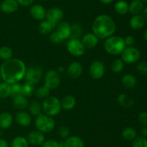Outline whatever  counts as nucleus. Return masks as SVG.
Listing matches in <instances>:
<instances>
[{"label": "nucleus", "instance_id": "obj_1", "mask_svg": "<svg viewBox=\"0 0 147 147\" xmlns=\"http://www.w3.org/2000/svg\"><path fill=\"white\" fill-rule=\"evenodd\" d=\"M27 67L24 62L18 59L5 61L0 66V73L3 81L9 84L18 83L24 77Z\"/></svg>", "mask_w": 147, "mask_h": 147}, {"label": "nucleus", "instance_id": "obj_2", "mask_svg": "<svg viewBox=\"0 0 147 147\" xmlns=\"http://www.w3.org/2000/svg\"><path fill=\"white\" fill-rule=\"evenodd\" d=\"M116 23L113 18L105 14L98 16L92 24L93 33H94L98 39H106L113 35L116 31Z\"/></svg>", "mask_w": 147, "mask_h": 147}, {"label": "nucleus", "instance_id": "obj_3", "mask_svg": "<svg viewBox=\"0 0 147 147\" xmlns=\"http://www.w3.org/2000/svg\"><path fill=\"white\" fill-rule=\"evenodd\" d=\"M103 47L105 50L109 54L117 56L122 53L126 46L123 37L111 35L106 38V40L103 43Z\"/></svg>", "mask_w": 147, "mask_h": 147}, {"label": "nucleus", "instance_id": "obj_4", "mask_svg": "<svg viewBox=\"0 0 147 147\" xmlns=\"http://www.w3.org/2000/svg\"><path fill=\"white\" fill-rule=\"evenodd\" d=\"M42 106L44 113L50 117L58 115L62 109L60 101L55 96H49L45 98Z\"/></svg>", "mask_w": 147, "mask_h": 147}, {"label": "nucleus", "instance_id": "obj_5", "mask_svg": "<svg viewBox=\"0 0 147 147\" xmlns=\"http://www.w3.org/2000/svg\"><path fill=\"white\" fill-rule=\"evenodd\" d=\"M35 126L37 131H41L42 133H49L53 131L55 125L54 119L52 117L46 115V114H40L36 116L34 120Z\"/></svg>", "mask_w": 147, "mask_h": 147}, {"label": "nucleus", "instance_id": "obj_6", "mask_svg": "<svg viewBox=\"0 0 147 147\" xmlns=\"http://www.w3.org/2000/svg\"><path fill=\"white\" fill-rule=\"evenodd\" d=\"M121 54L122 61L127 64L136 63L141 58L140 50L134 46L126 47Z\"/></svg>", "mask_w": 147, "mask_h": 147}, {"label": "nucleus", "instance_id": "obj_7", "mask_svg": "<svg viewBox=\"0 0 147 147\" xmlns=\"http://www.w3.org/2000/svg\"><path fill=\"white\" fill-rule=\"evenodd\" d=\"M42 74L43 70L42 67L39 66H32L27 69L24 78L26 82L36 84L40 82L42 77Z\"/></svg>", "mask_w": 147, "mask_h": 147}, {"label": "nucleus", "instance_id": "obj_8", "mask_svg": "<svg viewBox=\"0 0 147 147\" xmlns=\"http://www.w3.org/2000/svg\"><path fill=\"white\" fill-rule=\"evenodd\" d=\"M61 82V78L58 72L55 70H49L45 76V85L50 89L58 87Z\"/></svg>", "mask_w": 147, "mask_h": 147}, {"label": "nucleus", "instance_id": "obj_9", "mask_svg": "<svg viewBox=\"0 0 147 147\" xmlns=\"http://www.w3.org/2000/svg\"><path fill=\"white\" fill-rule=\"evenodd\" d=\"M67 49L69 53L74 56L80 57L85 53V48L81 41L78 39H70L67 44Z\"/></svg>", "mask_w": 147, "mask_h": 147}, {"label": "nucleus", "instance_id": "obj_10", "mask_svg": "<svg viewBox=\"0 0 147 147\" xmlns=\"http://www.w3.org/2000/svg\"><path fill=\"white\" fill-rule=\"evenodd\" d=\"M63 17H64V12L62 9L59 7H52L46 12V20L53 24H57V23L61 22Z\"/></svg>", "mask_w": 147, "mask_h": 147}, {"label": "nucleus", "instance_id": "obj_11", "mask_svg": "<svg viewBox=\"0 0 147 147\" xmlns=\"http://www.w3.org/2000/svg\"><path fill=\"white\" fill-rule=\"evenodd\" d=\"M89 73L90 76L95 79H99L105 74L104 63L100 61H95L92 62L89 68Z\"/></svg>", "mask_w": 147, "mask_h": 147}, {"label": "nucleus", "instance_id": "obj_12", "mask_svg": "<svg viewBox=\"0 0 147 147\" xmlns=\"http://www.w3.org/2000/svg\"><path fill=\"white\" fill-rule=\"evenodd\" d=\"M46 10L42 5L39 4H32L30 12L32 17L37 20L42 21L46 17Z\"/></svg>", "mask_w": 147, "mask_h": 147}, {"label": "nucleus", "instance_id": "obj_13", "mask_svg": "<svg viewBox=\"0 0 147 147\" xmlns=\"http://www.w3.org/2000/svg\"><path fill=\"white\" fill-rule=\"evenodd\" d=\"M56 32L62 39V40L70 38V35H71V25L67 22H60L57 25Z\"/></svg>", "mask_w": 147, "mask_h": 147}, {"label": "nucleus", "instance_id": "obj_14", "mask_svg": "<svg viewBox=\"0 0 147 147\" xmlns=\"http://www.w3.org/2000/svg\"><path fill=\"white\" fill-rule=\"evenodd\" d=\"M27 141L33 146H40L44 143L45 137L43 133L39 131H32L27 135Z\"/></svg>", "mask_w": 147, "mask_h": 147}, {"label": "nucleus", "instance_id": "obj_15", "mask_svg": "<svg viewBox=\"0 0 147 147\" xmlns=\"http://www.w3.org/2000/svg\"><path fill=\"white\" fill-rule=\"evenodd\" d=\"M19 4L16 0H3L0 4V10L5 14H11L18 10Z\"/></svg>", "mask_w": 147, "mask_h": 147}, {"label": "nucleus", "instance_id": "obj_16", "mask_svg": "<svg viewBox=\"0 0 147 147\" xmlns=\"http://www.w3.org/2000/svg\"><path fill=\"white\" fill-rule=\"evenodd\" d=\"M85 48L90 49L96 47L98 43V38L94 33H87L80 40Z\"/></svg>", "mask_w": 147, "mask_h": 147}, {"label": "nucleus", "instance_id": "obj_17", "mask_svg": "<svg viewBox=\"0 0 147 147\" xmlns=\"http://www.w3.org/2000/svg\"><path fill=\"white\" fill-rule=\"evenodd\" d=\"M67 74L73 79L79 77L83 73V66L78 61L72 62L67 67Z\"/></svg>", "mask_w": 147, "mask_h": 147}, {"label": "nucleus", "instance_id": "obj_18", "mask_svg": "<svg viewBox=\"0 0 147 147\" xmlns=\"http://www.w3.org/2000/svg\"><path fill=\"white\" fill-rule=\"evenodd\" d=\"M15 119L17 123L22 127L29 126L32 122V117L30 114L23 110H20L16 114Z\"/></svg>", "mask_w": 147, "mask_h": 147}, {"label": "nucleus", "instance_id": "obj_19", "mask_svg": "<svg viewBox=\"0 0 147 147\" xmlns=\"http://www.w3.org/2000/svg\"><path fill=\"white\" fill-rule=\"evenodd\" d=\"M145 8L144 3L142 0H133L129 4V12L132 15L141 14Z\"/></svg>", "mask_w": 147, "mask_h": 147}, {"label": "nucleus", "instance_id": "obj_20", "mask_svg": "<svg viewBox=\"0 0 147 147\" xmlns=\"http://www.w3.org/2000/svg\"><path fill=\"white\" fill-rule=\"evenodd\" d=\"M145 20L142 14L133 15L129 21V24L133 30H139L143 28L145 25Z\"/></svg>", "mask_w": 147, "mask_h": 147}, {"label": "nucleus", "instance_id": "obj_21", "mask_svg": "<svg viewBox=\"0 0 147 147\" xmlns=\"http://www.w3.org/2000/svg\"><path fill=\"white\" fill-rule=\"evenodd\" d=\"M13 105H14V108L17 109L23 110L28 107V99H27V97L20 94V95L13 97Z\"/></svg>", "mask_w": 147, "mask_h": 147}, {"label": "nucleus", "instance_id": "obj_22", "mask_svg": "<svg viewBox=\"0 0 147 147\" xmlns=\"http://www.w3.org/2000/svg\"><path fill=\"white\" fill-rule=\"evenodd\" d=\"M13 122V116L10 112H3L0 113V128L7 129Z\"/></svg>", "mask_w": 147, "mask_h": 147}, {"label": "nucleus", "instance_id": "obj_23", "mask_svg": "<svg viewBox=\"0 0 147 147\" xmlns=\"http://www.w3.org/2000/svg\"><path fill=\"white\" fill-rule=\"evenodd\" d=\"M60 103H61V107L63 110H71L76 106V98L73 95H66L63 98Z\"/></svg>", "mask_w": 147, "mask_h": 147}, {"label": "nucleus", "instance_id": "obj_24", "mask_svg": "<svg viewBox=\"0 0 147 147\" xmlns=\"http://www.w3.org/2000/svg\"><path fill=\"white\" fill-rule=\"evenodd\" d=\"M56 27L55 24L44 20L39 24V31L42 35H48L53 31V29Z\"/></svg>", "mask_w": 147, "mask_h": 147}, {"label": "nucleus", "instance_id": "obj_25", "mask_svg": "<svg viewBox=\"0 0 147 147\" xmlns=\"http://www.w3.org/2000/svg\"><path fill=\"white\" fill-rule=\"evenodd\" d=\"M121 82L123 86L129 88V89H132L136 86V84H137V79L134 75L131 74H126L123 76Z\"/></svg>", "mask_w": 147, "mask_h": 147}, {"label": "nucleus", "instance_id": "obj_26", "mask_svg": "<svg viewBox=\"0 0 147 147\" xmlns=\"http://www.w3.org/2000/svg\"><path fill=\"white\" fill-rule=\"evenodd\" d=\"M65 143L66 147H84V142L83 139L77 135L68 137Z\"/></svg>", "mask_w": 147, "mask_h": 147}, {"label": "nucleus", "instance_id": "obj_27", "mask_svg": "<svg viewBox=\"0 0 147 147\" xmlns=\"http://www.w3.org/2000/svg\"><path fill=\"white\" fill-rule=\"evenodd\" d=\"M119 105L124 108H129L134 105V99L126 94H121L117 98Z\"/></svg>", "mask_w": 147, "mask_h": 147}, {"label": "nucleus", "instance_id": "obj_28", "mask_svg": "<svg viewBox=\"0 0 147 147\" xmlns=\"http://www.w3.org/2000/svg\"><path fill=\"white\" fill-rule=\"evenodd\" d=\"M114 10L117 14L123 15L129 12V3L125 0H119L115 4Z\"/></svg>", "mask_w": 147, "mask_h": 147}, {"label": "nucleus", "instance_id": "obj_29", "mask_svg": "<svg viewBox=\"0 0 147 147\" xmlns=\"http://www.w3.org/2000/svg\"><path fill=\"white\" fill-rule=\"evenodd\" d=\"M29 111L30 113L33 116H37L42 113V106L38 101H32L29 105Z\"/></svg>", "mask_w": 147, "mask_h": 147}, {"label": "nucleus", "instance_id": "obj_30", "mask_svg": "<svg viewBox=\"0 0 147 147\" xmlns=\"http://www.w3.org/2000/svg\"><path fill=\"white\" fill-rule=\"evenodd\" d=\"M137 135V132L136 129L132 127H126L122 131V136L124 139L127 141H132Z\"/></svg>", "mask_w": 147, "mask_h": 147}, {"label": "nucleus", "instance_id": "obj_31", "mask_svg": "<svg viewBox=\"0 0 147 147\" xmlns=\"http://www.w3.org/2000/svg\"><path fill=\"white\" fill-rule=\"evenodd\" d=\"M34 84L30 82H26L24 84L22 85V95L24 96L31 97L34 94Z\"/></svg>", "mask_w": 147, "mask_h": 147}, {"label": "nucleus", "instance_id": "obj_32", "mask_svg": "<svg viewBox=\"0 0 147 147\" xmlns=\"http://www.w3.org/2000/svg\"><path fill=\"white\" fill-rule=\"evenodd\" d=\"M11 94V84L3 82L0 83V98L6 99L10 96Z\"/></svg>", "mask_w": 147, "mask_h": 147}, {"label": "nucleus", "instance_id": "obj_33", "mask_svg": "<svg viewBox=\"0 0 147 147\" xmlns=\"http://www.w3.org/2000/svg\"><path fill=\"white\" fill-rule=\"evenodd\" d=\"M13 51L8 46H2L0 48V59L4 61L12 59Z\"/></svg>", "mask_w": 147, "mask_h": 147}, {"label": "nucleus", "instance_id": "obj_34", "mask_svg": "<svg viewBox=\"0 0 147 147\" xmlns=\"http://www.w3.org/2000/svg\"><path fill=\"white\" fill-rule=\"evenodd\" d=\"M27 139L23 136L15 137L11 143V147H28Z\"/></svg>", "mask_w": 147, "mask_h": 147}, {"label": "nucleus", "instance_id": "obj_35", "mask_svg": "<svg viewBox=\"0 0 147 147\" xmlns=\"http://www.w3.org/2000/svg\"><path fill=\"white\" fill-rule=\"evenodd\" d=\"M50 89L48 87H47L45 85L40 86L35 91L36 96L40 99H45L47 97L50 96Z\"/></svg>", "mask_w": 147, "mask_h": 147}, {"label": "nucleus", "instance_id": "obj_36", "mask_svg": "<svg viewBox=\"0 0 147 147\" xmlns=\"http://www.w3.org/2000/svg\"><path fill=\"white\" fill-rule=\"evenodd\" d=\"M124 67V62L122 59H117L113 61L111 64V70L114 73H120L122 71Z\"/></svg>", "mask_w": 147, "mask_h": 147}, {"label": "nucleus", "instance_id": "obj_37", "mask_svg": "<svg viewBox=\"0 0 147 147\" xmlns=\"http://www.w3.org/2000/svg\"><path fill=\"white\" fill-rule=\"evenodd\" d=\"M82 28L80 24H73L71 26V35H70V39H78V37L81 35Z\"/></svg>", "mask_w": 147, "mask_h": 147}, {"label": "nucleus", "instance_id": "obj_38", "mask_svg": "<svg viewBox=\"0 0 147 147\" xmlns=\"http://www.w3.org/2000/svg\"><path fill=\"white\" fill-rule=\"evenodd\" d=\"M132 147H147V139L144 137L136 136L133 140Z\"/></svg>", "mask_w": 147, "mask_h": 147}, {"label": "nucleus", "instance_id": "obj_39", "mask_svg": "<svg viewBox=\"0 0 147 147\" xmlns=\"http://www.w3.org/2000/svg\"><path fill=\"white\" fill-rule=\"evenodd\" d=\"M22 94V85L20 83H15L11 84V94L10 96L12 97Z\"/></svg>", "mask_w": 147, "mask_h": 147}, {"label": "nucleus", "instance_id": "obj_40", "mask_svg": "<svg viewBox=\"0 0 147 147\" xmlns=\"http://www.w3.org/2000/svg\"><path fill=\"white\" fill-rule=\"evenodd\" d=\"M136 71L142 75L147 74V62L140 61L136 65Z\"/></svg>", "mask_w": 147, "mask_h": 147}, {"label": "nucleus", "instance_id": "obj_41", "mask_svg": "<svg viewBox=\"0 0 147 147\" xmlns=\"http://www.w3.org/2000/svg\"><path fill=\"white\" fill-rule=\"evenodd\" d=\"M58 133L59 135L62 138H67L70 135V130L67 127L65 126V125H62L59 128Z\"/></svg>", "mask_w": 147, "mask_h": 147}, {"label": "nucleus", "instance_id": "obj_42", "mask_svg": "<svg viewBox=\"0 0 147 147\" xmlns=\"http://www.w3.org/2000/svg\"><path fill=\"white\" fill-rule=\"evenodd\" d=\"M49 39H50V41L52 42L54 44H59L62 42V39L60 38V37L59 36V35L57 34V32H53L49 36Z\"/></svg>", "mask_w": 147, "mask_h": 147}, {"label": "nucleus", "instance_id": "obj_43", "mask_svg": "<svg viewBox=\"0 0 147 147\" xmlns=\"http://www.w3.org/2000/svg\"><path fill=\"white\" fill-rule=\"evenodd\" d=\"M139 122H140L141 125L143 126H147V112L146 111H143L141 112L138 117Z\"/></svg>", "mask_w": 147, "mask_h": 147}, {"label": "nucleus", "instance_id": "obj_44", "mask_svg": "<svg viewBox=\"0 0 147 147\" xmlns=\"http://www.w3.org/2000/svg\"><path fill=\"white\" fill-rule=\"evenodd\" d=\"M40 147H59V143L55 140H47L44 141Z\"/></svg>", "mask_w": 147, "mask_h": 147}, {"label": "nucleus", "instance_id": "obj_45", "mask_svg": "<svg viewBox=\"0 0 147 147\" xmlns=\"http://www.w3.org/2000/svg\"><path fill=\"white\" fill-rule=\"evenodd\" d=\"M125 44H126V47H129V46H133V45L135 43V38L131 35L126 36L124 38Z\"/></svg>", "mask_w": 147, "mask_h": 147}, {"label": "nucleus", "instance_id": "obj_46", "mask_svg": "<svg viewBox=\"0 0 147 147\" xmlns=\"http://www.w3.org/2000/svg\"><path fill=\"white\" fill-rule=\"evenodd\" d=\"M19 5H22L23 7H28L31 6L34 2V0H16Z\"/></svg>", "mask_w": 147, "mask_h": 147}, {"label": "nucleus", "instance_id": "obj_47", "mask_svg": "<svg viewBox=\"0 0 147 147\" xmlns=\"http://www.w3.org/2000/svg\"><path fill=\"white\" fill-rule=\"evenodd\" d=\"M140 134H141V136L144 137V138L147 137V127L146 126H143L142 128H141Z\"/></svg>", "mask_w": 147, "mask_h": 147}, {"label": "nucleus", "instance_id": "obj_48", "mask_svg": "<svg viewBox=\"0 0 147 147\" xmlns=\"http://www.w3.org/2000/svg\"><path fill=\"white\" fill-rule=\"evenodd\" d=\"M0 147H9V144L5 139L0 138Z\"/></svg>", "mask_w": 147, "mask_h": 147}, {"label": "nucleus", "instance_id": "obj_49", "mask_svg": "<svg viewBox=\"0 0 147 147\" xmlns=\"http://www.w3.org/2000/svg\"><path fill=\"white\" fill-rule=\"evenodd\" d=\"M142 16H143L144 18L145 21H147V6L146 7H145L143 12H142Z\"/></svg>", "mask_w": 147, "mask_h": 147}, {"label": "nucleus", "instance_id": "obj_50", "mask_svg": "<svg viewBox=\"0 0 147 147\" xmlns=\"http://www.w3.org/2000/svg\"><path fill=\"white\" fill-rule=\"evenodd\" d=\"M102 4H110L113 2L114 0H99Z\"/></svg>", "mask_w": 147, "mask_h": 147}, {"label": "nucleus", "instance_id": "obj_51", "mask_svg": "<svg viewBox=\"0 0 147 147\" xmlns=\"http://www.w3.org/2000/svg\"><path fill=\"white\" fill-rule=\"evenodd\" d=\"M144 39L147 42V30H146L144 33Z\"/></svg>", "mask_w": 147, "mask_h": 147}, {"label": "nucleus", "instance_id": "obj_52", "mask_svg": "<svg viewBox=\"0 0 147 147\" xmlns=\"http://www.w3.org/2000/svg\"><path fill=\"white\" fill-rule=\"evenodd\" d=\"M57 70H58L59 72L63 71H64V68H63V66H60V67L58 68V69H57Z\"/></svg>", "mask_w": 147, "mask_h": 147}, {"label": "nucleus", "instance_id": "obj_53", "mask_svg": "<svg viewBox=\"0 0 147 147\" xmlns=\"http://www.w3.org/2000/svg\"><path fill=\"white\" fill-rule=\"evenodd\" d=\"M142 1H143L144 3V4H147V0H142Z\"/></svg>", "mask_w": 147, "mask_h": 147}, {"label": "nucleus", "instance_id": "obj_54", "mask_svg": "<svg viewBox=\"0 0 147 147\" xmlns=\"http://www.w3.org/2000/svg\"><path fill=\"white\" fill-rule=\"evenodd\" d=\"M1 73H0V80H1Z\"/></svg>", "mask_w": 147, "mask_h": 147}, {"label": "nucleus", "instance_id": "obj_55", "mask_svg": "<svg viewBox=\"0 0 147 147\" xmlns=\"http://www.w3.org/2000/svg\"><path fill=\"white\" fill-rule=\"evenodd\" d=\"M41 1H46V0H41Z\"/></svg>", "mask_w": 147, "mask_h": 147}]
</instances>
